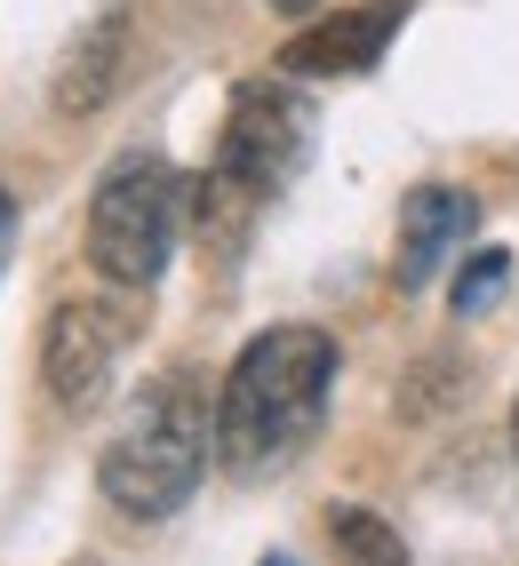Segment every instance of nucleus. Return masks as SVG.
Returning a JSON list of instances; mask_svg holds the SVG:
<instances>
[{
	"mask_svg": "<svg viewBox=\"0 0 519 566\" xmlns=\"http://www.w3.org/2000/svg\"><path fill=\"white\" fill-rule=\"evenodd\" d=\"M328 543H336L344 566H407V543H399V526H384L376 511H328Z\"/></svg>",
	"mask_w": 519,
	"mask_h": 566,
	"instance_id": "obj_9",
	"label": "nucleus"
},
{
	"mask_svg": "<svg viewBox=\"0 0 519 566\" xmlns=\"http://www.w3.org/2000/svg\"><path fill=\"white\" fill-rule=\"evenodd\" d=\"M304 153H312V104L288 81H240L232 112H225V136H216V184L264 200L304 168Z\"/></svg>",
	"mask_w": 519,
	"mask_h": 566,
	"instance_id": "obj_4",
	"label": "nucleus"
},
{
	"mask_svg": "<svg viewBox=\"0 0 519 566\" xmlns=\"http://www.w3.org/2000/svg\"><path fill=\"white\" fill-rule=\"evenodd\" d=\"M9 223H17V208H9V200H0V248H9Z\"/></svg>",
	"mask_w": 519,
	"mask_h": 566,
	"instance_id": "obj_12",
	"label": "nucleus"
},
{
	"mask_svg": "<svg viewBox=\"0 0 519 566\" xmlns=\"http://www.w3.org/2000/svg\"><path fill=\"white\" fill-rule=\"evenodd\" d=\"M399 32V0H360V9L344 17H320L304 24L295 41L280 49V72H295V81H336V72H367Z\"/></svg>",
	"mask_w": 519,
	"mask_h": 566,
	"instance_id": "obj_6",
	"label": "nucleus"
},
{
	"mask_svg": "<svg viewBox=\"0 0 519 566\" xmlns=\"http://www.w3.org/2000/svg\"><path fill=\"white\" fill-rule=\"evenodd\" d=\"M504 280H511V255H504V248H488L479 263H464V280H456V312H464V319H479V312H496V295H504Z\"/></svg>",
	"mask_w": 519,
	"mask_h": 566,
	"instance_id": "obj_10",
	"label": "nucleus"
},
{
	"mask_svg": "<svg viewBox=\"0 0 519 566\" xmlns=\"http://www.w3.org/2000/svg\"><path fill=\"white\" fill-rule=\"evenodd\" d=\"M272 9H280V17H304V9H312V0H272Z\"/></svg>",
	"mask_w": 519,
	"mask_h": 566,
	"instance_id": "obj_11",
	"label": "nucleus"
},
{
	"mask_svg": "<svg viewBox=\"0 0 519 566\" xmlns=\"http://www.w3.org/2000/svg\"><path fill=\"white\" fill-rule=\"evenodd\" d=\"M121 56H128V9H104L81 41H72V56L56 72V112H64V120H89V112L113 96Z\"/></svg>",
	"mask_w": 519,
	"mask_h": 566,
	"instance_id": "obj_8",
	"label": "nucleus"
},
{
	"mask_svg": "<svg viewBox=\"0 0 519 566\" xmlns=\"http://www.w3.org/2000/svg\"><path fill=\"white\" fill-rule=\"evenodd\" d=\"M264 566H295V558H280V551H272V558H264Z\"/></svg>",
	"mask_w": 519,
	"mask_h": 566,
	"instance_id": "obj_14",
	"label": "nucleus"
},
{
	"mask_svg": "<svg viewBox=\"0 0 519 566\" xmlns=\"http://www.w3.org/2000/svg\"><path fill=\"white\" fill-rule=\"evenodd\" d=\"M328 391H336V344L320 327H264L232 359L225 399H216V455L225 471H272L320 431Z\"/></svg>",
	"mask_w": 519,
	"mask_h": 566,
	"instance_id": "obj_1",
	"label": "nucleus"
},
{
	"mask_svg": "<svg viewBox=\"0 0 519 566\" xmlns=\"http://www.w3.org/2000/svg\"><path fill=\"white\" fill-rule=\"evenodd\" d=\"M184 208H193V184L153 153H128L89 200V263L113 287H153L184 240Z\"/></svg>",
	"mask_w": 519,
	"mask_h": 566,
	"instance_id": "obj_3",
	"label": "nucleus"
},
{
	"mask_svg": "<svg viewBox=\"0 0 519 566\" xmlns=\"http://www.w3.org/2000/svg\"><path fill=\"white\" fill-rule=\"evenodd\" d=\"M471 223H479V208L464 200V192H448V184H424V192H407V208H399V263H392V280L416 295L439 263H448V248L456 240H471Z\"/></svg>",
	"mask_w": 519,
	"mask_h": 566,
	"instance_id": "obj_7",
	"label": "nucleus"
},
{
	"mask_svg": "<svg viewBox=\"0 0 519 566\" xmlns=\"http://www.w3.org/2000/svg\"><path fill=\"white\" fill-rule=\"evenodd\" d=\"M216 455V407L200 399L193 375L144 384L121 415V431L96 455V486L121 518H168L193 503V486Z\"/></svg>",
	"mask_w": 519,
	"mask_h": 566,
	"instance_id": "obj_2",
	"label": "nucleus"
},
{
	"mask_svg": "<svg viewBox=\"0 0 519 566\" xmlns=\"http://www.w3.org/2000/svg\"><path fill=\"white\" fill-rule=\"evenodd\" d=\"M511 455H519V407H511Z\"/></svg>",
	"mask_w": 519,
	"mask_h": 566,
	"instance_id": "obj_13",
	"label": "nucleus"
},
{
	"mask_svg": "<svg viewBox=\"0 0 519 566\" xmlns=\"http://www.w3.org/2000/svg\"><path fill=\"white\" fill-rule=\"evenodd\" d=\"M136 304L121 295H72V304L49 312V335H41V384L64 415H89L104 391H113V367L121 352L136 344Z\"/></svg>",
	"mask_w": 519,
	"mask_h": 566,
	"instance_id": "obj_5",
	"label": "nucleus"
}]
</instances>
